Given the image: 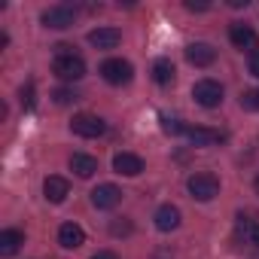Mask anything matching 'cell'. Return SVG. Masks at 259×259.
Masks as SVG:
<instances>
[{
    "label": "cell",
    "instance_id": "cell-1",
    "mask_svg": "<svg viewBox=\"0 0 259 259\" xmlns=\"http://www.w3.org/2000/svg\"><path fill=\"white\" fill-rule=\"evenodd\" d=\"M186 189L195 201H213L220 195V180L213 174H192L186 180Z\"/></svg>",
    "mask_w": 259,
    "mask_h": 259
},
{
    "label": "cell",
    "instance_id": "cell-2",
    "mask_svg": "<svg viewBox=\"0 0 259 259\" xmlns=\"http://www.w3.org/2000/svg\"><path fill=\"white\" fill-rule=\"evenodd\" d=\"M101 76L110 85H128L132 76H135V67H132V61H125V58H107L101 64Z\"/></svg>",
    "mask_w": 259,
    "mask_h": 259
},
{
    "label": "cell",
    "instance_id": "cell-3",
    "mask_svg": "<svg viewBox=\"0 0 259 259\" xmlns=\"http://www.w3.org/2000/svg\"><path fill=\"white\" fill-rule=\"evenodd\" d=\"M40 22H43L46 28H52V31H67V28H73V22H76V10H73L70 4H58V7L43 10Z\"/></svg>",
    "mask_w": 259,
    "mask_h": 259
},
{
    "label": "cell",
    "instance_id": "cell-4",
    "mask_svg": "<svg viewBox=\"0 0 259 259\" xmlns=\"http://www.w3.org/2000/svg\"><path fill=\"white\" fill-rule=\"evenodd\" d=\"M52 73L64 82H76V79L85 76V61L79 55H58L52 61Z\"/></svg>",
    "mask_w": 259,
    "mask_h": 259
},
{
    "label": "cell",
    "instance_id": "cell-5",
    "mask_svg": "<svg viewBox=\"0 0 259 259\" xmlns=\"http://www.w3.org/2000/svg\"><path fill=\"white\" fill-rule=\"evenodd\" d=\"M192 98H195V104H201L204 110H213V107L223 104V85H220L217 79H198V82L192 85Z\"/></svg>",
    "mask_w": 259,
    "mask_h": 259
},
{
    "label": "cell",
    "instance_id": "cell-6",
    "mask_svg": "<svg viewBox=\"0 0 259 259\" xmlns=\"http://www.w3.org/2000/svg\"><path fill=\"white\" fill-rule=\"evenodd\" d=\"M70 132L76 135V138H101L104 132H107V125H104V119H98V116H92V113H76L73 119H70Z\"/></svg>",
    "mask_w": 259,
    "mask_h": 259
},
{
    "label": "cell",
    "instance_id": "cell-7",
    "mask_svg": "<svg viewBox=\"0 0 259 259\" xmlns=\"http://www.w3.org/2000/svg\"><path fill=\"white\" fill-rule=\"evenodd\" d=\"M235 238L250 244V247H259V217L256 213H238L235 220Z\"/></svg>",
    "mask_w": 259,
    "mask_h": 259
},
{
    "label": "cell",
    "instance_id": "cell-8",
    "mask_svg": "<svg viewBox=\"0 0 259 259\" xmlns=\"http://www.w3.org/2000/svg\"><path fill=\"white\" fill-rule=\"evenodd\" d=\"M119 201H122V189L116 183H101V186L92 189V204L98 210H113Z\"/></svg>",
    "mask_w": 259,
    "mask_h": 259
},
{
    "label": "cell",
    "instance_id": "cell-9",
    "mask_svg": "<svg viewBox=\"0 0 259 259\" xmlns=\"http://www.w3.org/2000/svg\"><path fill=\"white\" fill-rule=\"evenodd\" d=\"M229 40H232V46L235 49H250V52H256V31L250 28V25H244V22H235L232 28H229Z\"/></svg>",
    "mask_w": 259,
    "mask_h": 259
},
{
    "label": "cell",
    "instance_id": "cell-10",
    "mask_svg": "<svg viewBox=\"0 0 259 259\" xmlns=\"http://www.w3.org/2000/svg\"><path fill=\"white\" fill-rule=\"evenodd\" d=\"M186 138L195 144V147H213V144H223V132L217 128H204V125H186Z\"/></svg>",
    "mask_w": 259,
    "mask_h": 259
},
{
    "label": "cell",
    "instance_id": "cell-11",
    "mask_svg": "<svg viewBox=\"0 0 259 259\" xmlns=\"http://www.w3.org/2000/svg\"><path fill=\"white\" fill-rule=\"evenodd\" d=\"M113 171L122 174V177H138L144 171V159L135 156V153H116L113 156Z\"/></svg>",
    "mask_w": 259,
    "mask_h": 259
},
{
    "label": "cell",
    "instance_id": "cell-12",
    "mask_svg": "<svg viewBox=\"0 0 259 259\" xmlns=\"http://www.w3.org/2000/svg\"><path fill=\"white\" fill-rule=\"evenodd\" d=\"M186 61L195 67H210L217 61V49L210 43H189L186 46Z\"/></svg>",
    "mask_w": 259,
    "mask_h": 259
},
{
    "label": "cell",
    "instance_id": "cell-13",
    "mask_svg": "<svg viewBox=\"0 0 259 259\" xmlns=\"http://www.w3.org/2000/svg\"><path fill=\"white\" fill-rule=\"evenodd\" d=\"M43 195H46V201H52V204H61V201L70 195V183H67L64 177L52 174V177H46V180H43Z\"/></svg>",
    "mask_w": 259,
    "mask_h": 259
},
{
    "label": "cell",
    "instance_id": "cell-14",
    "mask_svg": "<svg viewBox=\"0 0 259 259\" xmlns=\"http://www.w3.org/2000/svg\"><path fill=\"white\" fill-rule=\"evenodd\" d=\"M119 40H122L119 28H95V31H89V43L95 49H116Z\"/></svg>",
    "mask_w": 259,
    "mask_h": 259
},
{
    "label": "cell",
    "instance_id": "cell-15",
    "mask_svg": "<svg viewBox=\"0 0 259 259\" xmlns=\"http://www.w3.org/2000/svg\"><path fill=\"white\" fill-rule=\"evenodd\" d=\"M58 244H61L64 250H76V247H82V244H85V232H82V226H76V223H64V226L58 229Z\"/></svg>",
    "mask_w": 259,
    "mask_h": 259
},
{
    "label": "cell",
    "instance_id": "cell-16",
    "mask_svg": "<svg viewBox=\"0 0 259 259\" xmlns=\"http://www.w3.org/2000/svg\"><path fill=\"white\" fill-rule=\"evenodd\" d=\"M153 220H156V229L159 232H174L180 226V207L177 204H162Z\"/></svg>",
    "mask_w": 259,
    "mask_h": 259
},
{
    "label": "cell",
    "instance_id": "cell-17",
    "mask_svg": "<svg viewBox=\"0 0 259 259\" xmlns=\"http://www.w3.org/2000/svg\"><path fill=\"white\" fill-rule=\"evenodd\" d=\"M70 171H73L76 177L89 180V177L98 171V159H95V156H85V153H76V156H70Z\"/></svg>",
    "mask_w": 259,
    "mask_h": 259
},
{
    "label": "cell",
    "instance_id": "cell-18",
    "mask_svg": "<svg viewBox=\"0 0 259 259\" xmlns=\"http://www.w3.org/2000/svg\"><path fill=\"white\" fill-rule=\"evenodd\" d=\"M22 244H25V235H22L19 229H4V232H0V256L19 253Z\"/></svg>",
    "mask_w": 259,
    "mask_h": 259
},
{
    "label": "cell",
    "instance_id": "cell-19",
    "mask_svg": "<svg viewBox=\"0 0 259 259\" xmlns=\"http://www.w3.org/2000/svg\"><path fill=\"white\" fill-rule=\"evenodd\" d=\"M174 76H177V70H174L171 58H159V61L153 64V79H156L159 85H171V82H174Z\"/></svg>",
    "mask_w": 259,
    "mask_h": 259
},
{
    "label": "cell",
    "instance_id": "cell-20",
    "mask_svg": "<svg viewBox=\"0 0 259 259\" xmlns=\"http://www.w3.org/2000/svg\"><path fill=\"white\" fill-rule=\"evenodd\" d=\"M241 107L244 110H259V89H250L241 95Z\"/></svg>",
    "mask_w": 259,
    "mask_h": 259
},
{
    "label": "cell",
    "instance_id": "cell-21",
    "mask_svg": "<svg viewBox=\"0 0 259 259\" xmlns=\"http://www.w3.org/2000/svg\"><path fill=\"white\" fill-rule=\"evenodd\" d=\"M162 128L168 135H186V125L180 119H162Z\"/></svg>",
    "mask_w": 259,
    "mask_h": 259
},
{
    "label": "cell",
    "instance_id": "cell-22",
    "mask_svg": "<svg viewBox=\"0 0 259 259\" xmlns=\"http://www.w3.org/2000/svg\"><path fill=\"white\" fill-rule=\"evenodd\" d=\"M22 107L25 110H34V82L22 85Z\"/></svg>",
    "mask_w": 259,
    "mask_h": 259
},
{
    "label": "cell",
    "instance_id": "cell-23",
    "mask_svg": "<svg viewBox=\"0 0 259 259\" xmlns=\"http://www.w3.org/2000/svg\"><path fill=\"white\" fill-rule=\"evenodd\" d=\"M52 98H55V104H61V107H64V104L76 101V92H70V89H58V92H55Z\"/></svg>",
    "mask_w": 259,
    "mask_h": 259
},
{
    "label": "cell",
    "instance_id": "cell-24",
    "mask_svg": "<svg viewBox=\"0 0 259 259\" xmlns=\"http://www.w3.org/2000/svg\"><path fill=\"white\" fill-rule=\"evenodd\" d=\"M110 232H113L116 238H119V235H132V223H128V220L119 223V220H116V223H110Z\"/></svg>",
    "mask_w": 259,
    "mask_h": 259
},
{
    "label": "cell",
    "instance_id": "cell-25",
    "mask_svg": "<svg viewBox=\"0 0 259 259\" xmlns=\"http://www.w3.org/2000/svg\"><path fill=\"white\" fill-rule=\"evenodd\" d=\"M189 13H207L210 10V4H195V0H186V4H183Z\"/></svg>",
    "mask_w": 259,
    "mask_h": 259
},
{
    "label": "cell",
    "instance_id": "cell-26",
    "mask_svg": "<svg viewBox=\"0 0 259 259\" xmlns=\"http://www.w3.org/2000/svg\"><path fill=\"white\" fill-rule=\"evenodd\" d=\"M250 76L259 79V52H250Z\"/></svg>",
    "mask_w": 259,
    "mask_h": 259
},
{
    "label": "cell",
    "instance_id": "cell-27",
    "mask_svg": "<svg viewBox=\"0 0 259 259\" xmlns=\"http://www.w3.org/2000/svg\"><path fill=\"white\" fill-rule=\"evenodd\" d=\"M92 259H119V256H116L113 250H98V253H95Z\"/></svg>",
    "mask_w": 259,
    "mask_h": 259
},
{
    "label": "cell",
    "instance_id": "cell-28",
    "mask_svg": "<svg viewBox=\"0 0 259 259\" xmlns=\"http://www.w3.org/2000/svg\"><path fill=\"white\" fill-rule=\"evenodd\" d=\"M253 189H256V195H259V177H256V180H253Z\"/></svg>",
    "mask_w": 259,
    "mask_h": 259
}]
</instances>
